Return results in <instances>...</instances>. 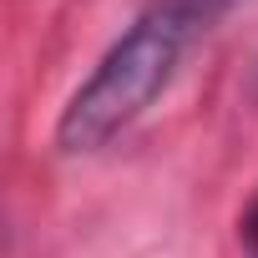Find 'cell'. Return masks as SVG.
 <instances>
[{"mask_svg":"<svg viewBox=\"0 0 258 258\" xmlns=\"http://www.w3.org/2000/svg\"><path fill=\"white\" fill-rule=\"evenodd\" d=\"M187 36L192 31L167 6H152L101 56V66L86 76V86L66 101V111L56 121V147L61 152H96L126 121H137L152 106V96L172 81Z\"/></svg>","mask_w":258,"mask_h":258,"instance_id":"6da1fadb","label":"cell"},{"mask_svg":"<svg viewBox=\"0 0 258 258\" xmlns=\"http://www.w3.org/2000/svg\"><path fill=\"white\" fill-rule=\"evenodd\" d=\"M157 6H167L187 31H208L223 11H233V6H238V0H157Z\"/></svg>","mask_w":258,"mask_h":258,"instance_id":"7a4b0ae2","label":"cell"}]
</instances>
